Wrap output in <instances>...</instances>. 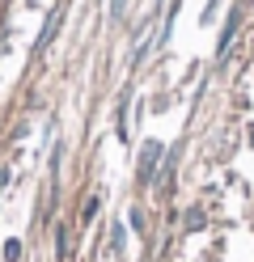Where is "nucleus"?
<instances>
[{"label": "nucleus", "mask_w": 254, "mask_h": 262, "mask_svg": "<svg viewBox=\"0 0 254 262\" xmlns=\"http://www.w3.org/2000/svg\"><path fill=\"white\" fill-rule=\"evenodd\" d=\"M157 157H161V144H144V152H140V178L144 182H148L152 165H157Z\"/></svg>", "instance_id": "obj_1"}, {"label": "nucleus", "mask_w": 254, "mask_h": 262, "mask_svg": "<svg viewBox=\"0 0 254 262\" xmlns=\"http://www.w3.org/2000/svg\"><path fill=\"white\" fill-rule=\"evenodd\" d=\"M233 30H237V13H233V17H229V26H225V38H220V55L229 51V42H233Z\"/></svg>", "instance_id": "obj_2"}, {"label": "nucleus", "mask_w": 254, "mask_h": 262, "mask_svg": "<svg viewBox=\"0 0 254 262\" xmlns=\"http://www.w3.org/2000/svg\"><path fill=\"white\" fill-rule=\"evenodd\" d=\"M93 216H97V199H89V203H85V216H81V220H85V224H89Z\"/></svg>", "instance_id": "obj_3"}]
</instances>
